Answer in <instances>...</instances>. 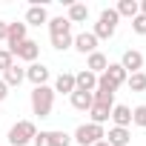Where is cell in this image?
I'll use <instances>...</instances> for the list:
<instances>
[{
    "mask_svg": "<svg viewBox=\"0 0 146 146\" xmlns=\"http://www.w3.org/2000/svg\"><path fill=\"white\" fill-rule=\"evenodd\" d=\"M132 29H135L137 35H146V15H137V17H132Z\"/></svg>",
    "mask_w": 146,
    "mask_h": 146,
    "instance_id": "obj_28",
    "label": "cell"
},
{
    "mask_svg": "<svg viewBox=\"0 0 146 146\" xmlns=\"http://www.w3.org/2000/svg\"><path fill=\"white\" fill-rule=\"evenodd\" d=\"M100 78H103L112 89H117V86H123V83H126V78H129V75H126V69H123L120 63H109V66H106V72H103Z\"/></svg>",
    "mask_w": 146,
    "mask_h": 146,
    "instance_id": "obj_6",
    "label": "cell"
},
{
    "mask_svg": "<svg viewBox=\"0 0 146 146\" xmlns=\"http://www.w3.org/2000/svg\"><path fill=\"white\" fill-rule=\"evenodd\" d=\"M43 23H49V12H46V6H40V3L29 6V12H26V26H43Z\"/></svg>",
    "mask_w": 146,
    "mask_h": 146,
    "instance_id": "obj_13",
    "label": "cell"
},
{
    "mask_svg": "<svg viewBox=\"0 0 146 146\" xmlns=\"http://www.w3.org/2000/svg\"><path fill=\"white\" fill-rule=\"evenodd\" d=\"M26 23H9V29H6V43H9V52H12V57H15V49L26 40Z\"/></svg>",
    "mask_w": 146,
    "mask_h": 146,
    "instance_id": "obj_5",
    "label": "cell"
},
{
    "mask_svg": "<svg viewBox=\"0 0 146 146\" xmlns=\"http://www.w3.org/2000/svg\"><path fill=\"white\" fill-rule=\"evenodd\" d=\"M137 9H140V15H146V0H140V3H137Z\"/></svg>",
    "mask_w": 146,
    "mask_h": 146,
    "instance_id": "obj_32",
    "label": "cell"
},
{
    "mask_svg": "<svg viewBox=\"0 0 146 146\" xmlns=\"http://www.w3.org/2000/svg\"><path fill=\"white\" fill-rule=\"evenodd\" d=\"M132 123H135V126H140V129H146V103L132 109Z\"/></svg>",
    "mask_w": 146,
    "mask_h": 146,
    "instance_id": "obj_25",
    "label": "cell"
},
{
    "mask_svg": "<svg viewBox=\"0 0 146 146\" xmlns=\"http://www.w3.org/2000/svg\"><path fill=\"white\" fill-rule=\"evenodd\" d=\"M112 123L115 126H120V129H129V123H132V109L129 106H123V103H117V106H112Z\"/></svg>",
    "mask_w": 146,
    "mask_h": 146,
    "instance_id": "obj_14",
    "label": "cell"
},
{
    "mask_svg": "<svg viewBox=\"0 0 146 146\" xmlns=\"http://www.w3.org/2000/svg\"><path fill=\"white\" fill-rule=\"evenodd\" d=\"M109 115H112V106L92 103V109H89V117H92V123H98V126H103V123L109 120Z\"/></svg>",
    "mask_w": 146,
    "mask_h": 146,
    "instance_id": "obj_21",
    "label": "cell"
},
{
    "mask_svg": "<svg viewBox=\"0 0 146 146\" xmlns=\"http://www.w3.org/2000/svg\"><path fill=\"white\" fill-rule=\"evenodd\" d=\"M52 89L60 92V95H72V92H75V75H72V72H60V75L54 78Z\"/></svg>",
    "mask_w": 146,
    "mask_h": 146,
    "instance_id": "obj_15",
    "label": "cell"
},
{
    "mask_svg": "<svg viewBox=\"0 0 146 146\" xmlns=\"http://www.w3.org/2000/svg\"><path fill=\"white\" fill-rule=\"evenodd\" d=\"M54 106V89L52 86H35L32 89V112L37 117H52Z\"/></svg>",
    "mask_w": 146,
    "mask_h": 146,
    "instance_id": "obj_1",
    "label": "cell"
},
{
    "mask_svg": "<svg viewBox=\"0 0 146 146\" xmlns=\"http://www.w3.org/2000/svg\"><path fill=\"white\" fill-rule=\"evenodd\" d=\"M106 66H109V57H106L103 52H92V54H89V60H86V69L92 72V75H103Z\"/></svg>",
    "mask_w": 146,
    "mask_h": 146,
    "instance_id": "obj_16",
    "label": "cell"
},
{
    "mask_svg": "<svg viewBox=\"0 0 146 146\" xmlns=\"http://www.w3.org/2000/svg\"><path fill=\"white\" fill-rule=\"evenodd\" d=\"M98 89V75H92L89 69H83V72H78L75 75V92H95Z\"/></svg>",
    "mask_w": 146,
    "mask_h": 146,
    "instance_id": "obj_10",
    "label": "cell"
},
{
    "mask_svg": "<svg viewBox=\"0 0 146 146\" xmlns=\"http://www.w3.org/2000/svg\"><path fill=\"white\" fill-rule=\"evenodd\" d=\"M37 54H40V43H35V40H29V37L15 49V57H17V60H26V63H35Z\"/></svg>",
    "mask_w": 146,
    "mask_h": 146,
    "instance_id": "obj_9",
    "label": "cell"
},
{
    "mask_svg": "<svg viewBox=\"0 0 146 146\" xmlns=\"http://www.w3.org/2000/svg\"><path fill=\"white\" fill-rule=\"evenodd\" d=\"M72 46H75L80 54H92V52H98V37H95L92 32H80Z\"/></svg>",
    "mask_w": 146,
    "mask_h": 146,
    "instance_id": "obj_11",
    "label": "cell"
},
{
    "mask_svg": "<svg viewBox=\"0 0 146 146\" xmlns=\"http://www.w3.org/2000/svg\"><path fill=\"white\" fill-rule=\"evenodd\" d=\"M115 12H117V17H137V15H140V9H137V0H120Z\"/></svg>",
    "mask_w": 146,
    "mask_h": 146,
    "instance_id": "obj_22",
    "label": "cell"
},
{
    "mask_svg": "<svg viewBox=\"0 0 146 146\" xmlns=\"http://www.w3.org/2000/svg\"><path fill=\"white\" fill-rule=\"evenodd\" d=\"M32 143H35V146H52V135H49V132H37Z\"/></svg>",
    "mask_w": 146,
    "mask_h": 146,
    "instance_id": "obj_29",
    "label": "cell"
},
{
    "mask_svg": "<svg viewBox=\"0 0 146 146\" xmlns=\"http://www.w3.org/2000/svg\"><path fill=\"white\" fill-rule=\"evenodd\" d=\"M26 80H32L35 86H46V80H49V66H43V63H29Z\"/></svg>",
    "mask_w": 146,
    "mask_h": 146,
    "instance_id": "obj_12",
    "label": "cell"
},
{
    "mask_svg": "<svg viewBox=\"0 0 146 146\" xmlns=\"http://www.w3.org/2000/svg\"><path fill=\"white\" fill-rule=\"evenodd\" d=\"M52 135V146H69L72 143V135H66V132H49Z\"/></svg>",
    "mask_w": 146,
    "mask_h": 146,
    "instance_id": "obj_26",
    "label": "cell"
},
{
    "mask_svg": "<svg viewBox=\"0 0 146 146\" xmlns=\"http://www.w3.org/2000/svg\"><path fill=\"white\" fill-rule=\"evenodd\" d=\"M72 32V23L66 17H49V35H66Z\"/></svg>",
    "mask_w": 146,
    "mask_h": 146,
    "instance_id": "obj_23",
    "label": "cell"
},
{
    "mask_svg": "<svg viewBox=\"0 0 146 146\" xmlns=\"http://www.w3.org/2000/svg\"><path fill=\"white\" fill-rule=\"evenodd\" d=\"M117 12L115 9H103L100 12V17H98V23H95V37L98 40H109V37H115V29H117Z\"/></svg>",
    "mask_w": 146,
    "mask_h": 146,
    "instance_id": "obj_3",
    "label": "cell"
},
{
    "mask_svg": "<svg viewBox=\"0 0 146 146\" xmlns=\"http://www.w3.org/2000/svg\"><path fill=\"white\" fill-rule=\"evenodd\" d=\"M6 98H9V86L3 83V78H0V103H3Z\"/></svg>",
    "mask_w": 146,
    "mask_h": 146,
    "instance_id": "obj_30",
    "label": "cell"
},
{
    "mask_svg": "<svg viewBox=\"0 0 146 146\" xmlns=\"http://www.w3.org/2000/svg\"><path fill=\"white\" fill-rule=\"evenodd\" d=\"M92 100L100 103V106H115V89H112L103 78H98V89L92 92Z\"/></svg>",
    "mask_w": 146,
    "mask_h": 146,
    "instance_id": "obj_7",
    "label": "cell"
},
{
    "mask_svg": "<svg viewBox=\"0 0 146 146\" xmlns=\"http://www.w3.org/2000/svg\"><path fill=\"white\" fill-rule=\"evenodd\" d=\"M35 135H37V126H35L32 120H17V123L9 129L6 140H9L12 146H26V143L35 140Z\"/></svg>",
    "mask_w": 146,
    "mask_h": 146,
    "instance_id": "obj_2",
    "label": "cell"
},
{
    "mask_svg": "<svg viewBox=\"0 0 146 146\" xmlns=\"http://www.w3.org/2000/svg\"><path fill=\"white\" fill-rule=\"evenodd\" d=\"M103 137H106V132H103V126H98V123H83V126L75 129V135H72V140L80 143V146H95V143H100Z\"/></svg>",
    "mask_w": 146,
    "mask_h": 146,
    "instance_id": "obj_4",
    "label": "cell"
},
{
    "mask_svg": "<svg viewBox=\"0 0 146 146\" xmlns=\"http://www.w3.org/2000/svg\"><path fill=\"white\" fill-rule=\"evenodd\" d=\"M126 86L132 92H146V72H135V75L126 78Z\"/></svg>",
    "mask_w": 146,
    "mask_h": 146,
    "instance_id": "obj_24",
    "label": "cell"
},
{
    "mask_svg": "<svg viewBox=\"0 0 146 146\" xmlns=\"http://www.w3.org/2000/svg\"><path fill=\"white\" fill-rule=\"evenodd\" d=\"M69 23H86L89 20V6L86 3H69Z\"/></svg>",
    "mask_w": 146,
    "mask_h": 146,
    "instance_id": "obj_19",
    "label": "cell"
},
{
    "mask_svg": "<svg viewBox=\"0 0 146 146\" xmlns=\"http://www.w3.org/2000/svg\"><path fill=\"white\" fill-rule=\"evenodd\" d=\"M129 140H132L129 129H120V126H112L109 135H106V143L109 146H129Z\"/></svg>",
    "mask_w": 146,
    "mask_h": 146,
    "instance_id": "obj_17",
    "label": "cell"
},
{
    "mask_svg": "<svg viewBox=\"0 0 146 146\" xmlns=\"http://www.w3.org/2000/svg\"><path fill=\"white\" fill-rule=\"evenodd\" d=\"M69 98H72V106H75L78 112H89V109H92V103H95L89 92H72Z\"/></svg>",
    "mask_w": 146,
    "mask_h": 146,
    "instance_id": "obj_20",
    "label": "cell"
},
{
    "mask_svg": "<svg viewBox=\"0 0 146 146\" xmlns=\"http://www.w3.org/2000/svg\"><path fill=\"white\" fill-rule=\"evenodd\" d=\"M6 29H9V23L0 20V40H6Z\"/></svg>",
    "mask_w": 146,
    "mask_h": 146,
    "instance_id": "obj_31",
    "label": "cell"
},
{
    "mask_svg": "<svg viewBox=\"0 0 146 146\" xmlns=\"http://www.w3.org/2000/svg\"><path fill=\"white\" fill-rule=\"evenodd\" d=\"M12 66H15L12 52H9V49H0V72H6V69H12Z\"/></svg>",
    "mask_w": 146,
    "mask_h": 146,
    "instance_id": "obj_27",
    "label": "cell"
},
{
    "mask_svg": "<svg viewBox=\"0 0 146 146\" xmlns=\"http://www.w3.org/2000/svg\"><path fill=\"white\" fill-rule=\"evenodd\" d=\"M120 66L126 69V75H135V72L143 69V54H140L137 49H126L123 57H120Z\"/></svg>",
    "mask_w": 146,
    "mask_h": 146,
    "instance_id": "obj_8",
    "label": "cell"
},
{
    "mask_svg": "<svg viewBox=\"0 0 146 146\" xmlns=\"http://www.w3.org/2000/svg\"><path fill=\"white\" fill-rule=\"evenodd\" d=\"M23 80H26V69H20L17 63H15L12 69H6V72H3V83H6L9 89H12V86H20Z\"/></svg>",
    "mask_w": 146,
    "mask_h": 146,
    "instance_id": "obj_18",
    "label": "cell"
},
{
    "mask_svg": "<svg viewBox=\"0 0 146 146\" xmlns=\"http://www.w3.org/2000/svg\"><path fill=\"white\" fill-rule=\"evenodd\" d=\"M95 146H109V143H106V140H100V143H95Z\"/></svg>",
    "mask_w": 146,
    "mask_h": 146,
    "instance_id": "obj_33",
    "label": "cell"
}]
</instances>
